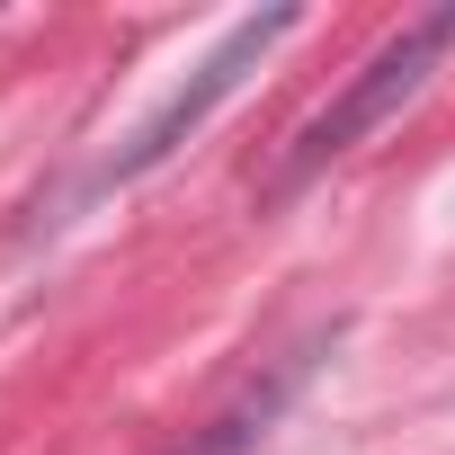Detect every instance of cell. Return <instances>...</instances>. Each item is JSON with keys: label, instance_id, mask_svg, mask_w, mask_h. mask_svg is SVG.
I'll return each instance as SVG.
<instances>
[{"label": "cell", "instance_id": "2", "mask_svg": "<svg viewBox=\"0 0 455 455\" xmlns=\"http://www.w3.org/2000/svg\"><path fill=\"white\" fill-rule=\"evenodd\" d=\"M295 28H304V10H259V19H233V28H223V45L188 72V90H179V99H170V108H161V116L125 143V152H108V170H99V179H143V170H161V161H170V152H179V143H188V134L223 108V99H233V90L268 63V45H277V36H295Z\"/></svg>", "mask_w": 455, "mask_h": 455}, {"label": "cell", "instance_id": "1", "mask_svg": "<svg viewBox=\"0 0 455 455\" xmlns=\"http://www.w3.org/2000/svg\"><path fill=\"white\" fill-rule=\"evenodd\" d=\"M446 54H455V0H446V10L402 19V28L366 54V72H357V81H348V90H339V99L295 134V152H286V170H277V196H286V188H304L313 170H331L339 152H357L375 125H393V116L428 90V72H437Z\"/></svg>", "mask_w": 455, "mask_h": 455}]
</instances>
